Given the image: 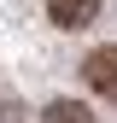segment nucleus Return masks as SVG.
Segmentation results:
<instances>
[{
    "instance_id": "nucleus-1",
    "label": "nucleus",
    "mask_w": 117,
    "mask_h": 123,
    "mask_svg": "<svg viewBox=\"0 0 117 123\" xmlns=\"http://www.w3.org/2000/svg\"><path fill=\"white\" fill-rule=\"evenodd\" d=\"M82 76H88V88H94V94L117 100V47H94V53L82 59Z\"/></svg>"
},
{
    "instance_id": "nucleus-2",
    "label": "nucleus",
    "mask_w": 117,
    "mask_h": 123,
    "mask_svg": "<svg viewBox=\"0 0 117 123\" xmlns=\"http://www.w3.org/2000/svg\"><path fill=\"white\" fill-rule=\"evenodd\" d=\"M47 18L58 29H82V24L99 18V0H47Z\"/></svg>"
},
{
    "instance_id": "nucleus-3",
    "label": "nucleus",
    "mask_w": 117,
    "mask_h": 123,
    "mask_svg": "<svg viewBox=\"0 0 117 123\" xmlns=\"http://www.w3.org/2000/svg\"><path fill=\"white\" fill-rule=\"evenodd\" d=\"M41 123H94V111L76 105V100H53L47 111H41Z\"/></svg>"
}]
</instances>
